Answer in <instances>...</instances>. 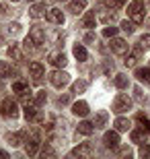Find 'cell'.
Segmentation results:
<instances>
[{
  "mask_svg": "<svg viewBox=\"0 0 150 159\" xmlns=\"http://www.w3.org/2000/svg\"><path fill=\"white\" fill-rule=\"evenodd\" d=\"M127 15L134 23H142L144 21V2L142 0H134L132 4L127 6Z\"/></svg>",
  "mask_w": 150,
  "mask_h": 159,
  "instance_id": "1",
  "label": "cell"
},
{
  "mask_svg": "<svg viewBox=\"0 0 150 159\" xmlns=\"http://www.w3.org/2000/svg\"><path fill=\"white\" fill-rule=\"evenodd\" d=\"M132 107V99L127 97V95H123V93H119L113 99V112L115 114H123V112H127Z\"/></svg>",
  "mask_w": 150,
  "mask_h": 159,
  "instance_id": "2",
  "label": "cell"
},
{
  "mask_svg": "<svg viewBox=\"0 0 150 159\" xmlns=\"http://www.w3.org/2000/svg\"><path fill=\"white\" fill-rule=\"evenodd\" d=\"M0 112H2V116H6V118H17L19 116V106L8 97V99H4L0 103Z\"/></svg>",
  "mask_w": 150,
  "mask_h": 159,
  "instance_id": "3",
  "label": "cell"
},
{
  "mask_svg": "<svg viewBox=\"0 0 150 159\" xmlns=\"http://www.w3.org/2000/svg\"><path fill=\"white\" fill-rule=\"evenodd\" d=\"M68 81H70V75L64 70H54L49 75V83L54 87H64V85H68Z\"/></svg>",
  "mask_w": 150,
  "mask_h": 159,
  "instance_id": "4",
  "label": "cell"
},
{
  "mask_svg": "<svg viewBox=\"0 0 150 159\" xmlns=\"http://www.w3.org/2000/svg\"><path fill=\"white\" fill-rule=\"evenodd\" d=\"M109 46H111V52H115V54H126L127 52V43L121 37H111Z\"/></svg>",
  "mask_w": 150,
  "mask_h": 159,
  "instance_id": "5",
  "label": "cell"
},
{
  "mask_svg": "<svg viewBox=\"0 0 150 159\" xmlns=\"http://www.w3.org/2000/svg\"><path fill=\"white\" fill-rule=\"evenodd\" d=\"M29 39L33 46H41L43 43V39H45V33H43V29L41 27H33V29L29 31Z\"/></svg>",
  "mask_w": 150,
  "mask_h": 159,
  "instance_id": "6",
  "label": "cell"
},
{
  "mask_svg": "<svg viewBox=\"0 0 150 159\" xmlns=\"http://www.w3.org/2000/svg\"><path fill=\"white\" fill-rule=\"evenodd\" d=\"M47 21L49 23H56V25H62L64 23V12L60 8H49L47 11Z\"/></svg>",
  "mask_w": 150,
  "mask_h": 159,
  "instance_id": "7",
  "label": "cell"
},
{
  "mask_svg": "<svg viewBox=\"0 0 150 159\" xmlns=\"http://www.w3.org/2000/svg\"><path fill=\"white\" fill-rule=\"evenodd\" d=\"M27 155H29V157H33V155H37V151H39V136L37 134H33L29 139V141H27Z\"/></svg>",
  "mask_w": 150,
  "mask_h": 159,
  "instance_id": "8",
  "label": "cell"
},
{
  "mask_svg": "<svg viewBox=\"0 0 150 159\" xmlns=\"http://www.w3.org/2000/svg\"><path fill=\"white\" fill-rule=\"evenodd\" d=\"M103 141H105V147H109V149L119 147V134H117V132H107Z\"/></svg>",
  "mask_w": 150,
  "mask_h": 159,
  "instance_id": "9",
  "label": "cell"
},
{
  "mask_svg": "<svg viewBox=\"0 0 150 159\" xmlns=\"http://www.w3.org/2000/svg\"><path fill=\"white\" fill-rule=\"evenodd\" d=\"M84 6H87V0H70L68 11L72 12V15H78V12L84 11Z\"/></svg>",
  "mask_w": 150,
  "mask_h": 159,
  "instance_id": "10",
  "label": "cell"
},
{
  "mask_svg": "<svg viewBox=\"0 0 150 159\" xmlns=\"http://www.w3.org/2000/svg\"><path fill=\"white\" fill-rule=\"evenodd\" d=\"M66 62H68V60H66V56H64V54H52V56H49V64L56 66V68L66 66Z\"/></svg>",
  "mask_w": 150,
  "mask_h": 159,
  "instance_id": "11",
  "label": "cell"
},
{
  "mask_svg": "<svg viewBox=\"0 0 150 159\" xmlns=\"http://www.w3.org/2000/svg\"><path fill=\"white\" fill-rule=\"evenodd\" d=\"M72 112H74L76 116H87L88 114V103L87 101H76L74 106H72Z\"/></svg>",
  "mask_w": 150,
  "mask_h": 159,
  "instance_id": "12",
  "label": "cell"
},
{
  "mask_svg": "<svg viewBox=\"0 0 150 159\" xmlns=\"http://www.w3.org/2000/svg\"><path fill=\"white\" fill-rule=\"evenodd\" d=\"M29 15L33 19H39V17H43L45 15V4H33L29 8Z\"/></svg>",
  "mask_w": 150,
  "mask_h": 159,
  "instance_id": "13",
  "label": "cell"
},
{
  "mask_svg": "<svg viewBox=\"0 0 150 159\" xmlns=\"http://www.w3.org/2000/svg\"><path fill=\"white\" fill-rule=\"evenodd\" d=\"M29 72H31V77L41 79V77H43V66H41L39 62H31V64H29Z\"/></svg>",
  "mask_w": 150,
  "mask_h": 159,
  "instance_id": "14",
  "label": "cell"
},
{
  "mask_svg": "<svg viewBox=\"0 0 150 159\" xmlns=\"http://www.w3.org/2000/svg\"><path fill=\"white\" fill-rule=\"evenodd\" d=\"M132 143H138V145H142V143H146V132H144V128L132 130Z\"/></svg>",
  "mask_w": 150,
  "mask_h": 159,
  "instance_id": "15",
  "label": "cell"
},
{
  "mask_svg": "<svg viewBox=\"0 0 150 159\" xmlns=\"http://www.w3.org/2000/svg\"><path fill=\"white\" fill-rule=\"evenodd\" d=\"M37 106H27L25 107V118L29 120V122H33V120H39V114H37V110H35Z\"/></svg>",
  "mask_w": 150,
  "mask_h": 159,
  "instance_id": "16",
  "label": "cell"
},
{
  "mask_svg": "<svg viewBox=\"0 0 150 159\" xmlns=\"http://www.w3.org/2000/svg\"><path fill=\"white\" fill-rule=\"evenodd\" d=\"M92 130H95V124L87 122V120L78 124V132H80V134H87L88 136V134H92Z\"/></svg>",
  "mask_w": 150,
  "mask_h": 159,
  "instance_id": "17",
  "label": "cell"
},
{
  "mask_svg": "<svg viewBox=\"0 0 150 159\" xmlns=\"http://www.w3.org/2000/svg\"><path fill=\"white\" fill-rule=\"evenodd\" d=\"M95 23H97L95 12H87V15H84V19H82V25H84L87 29H92V27H95Z\"/></svg>",
  "mask_w": 150,
  "mask_h": 159,
  "instance_id": "18",
  "label": "cell"
},
{
  "mask_svg": "<svg viewBox=\"0 0 150 159\" xmlns=\"http://www.w3.org/2000/svg\"><path fill=\"white\" fill-rule=\"evenodd\" d=\"M136 77H138L142 83L150 85V68H138V70H136Z\"/></svg>",
  "mask_w": 150,
  "mask_h": 159,
  "instance_id": "19",
  "label": "cell"
},
{
  "mask_svg": "<svg viewBox=\"0 0 150 159\" xmlns=\"http://www.w3.org/2000/svg\"><path fill=\"white\" fill-rule=\"evenodd\" d=\"M74 56H76V58H78V60H80V62H84V60L88 58L87 50H84V48H82L80 43H76V46H74Z\"/></svg>",
  "mask_w": 150,
  "mask_h": 159,
  "instance_id": "20",
  "label": "cell"
},
{
  "mask_svg": "<svg viewBox=\"0 0 150 159\" xmlns=\"http://www.w3.org/2000/svg\"><path fill=\"white\" fill-rule=\"evenodd\" d=\"M72 155H82V157H88L91 155V145H80V147H76L74 151H72Z\"/></svg>",
  "mask_w": 150,
  "mask_h": 159,
  "instance_id": "21",
  "label": "cell"
},
{
  "mask_svg": "<svg viewBox=\"0 0 150 159\" xmlns=\"http://www.w3.org/2000/svg\"><path fill=\"white\" fill-rule=\"evenodd\" d=\"M115 128H117V132H126V130L130 128V120L117 118V120H115Z\"/></svg>",
  "mask_w": 150,
  "mask_h": 159,
  "instance_id": "22",
  "label": "cell"
},
{
  "mask_svg": "<svg viewBox=\"0 0 150 159\" xmlns=\"http://www.w3.org/2000/svg\"><path fill=\"white\" fill-rule=\"evenodd\" d=\"M105 122H107V114L105 112H99L97 116H95V128H101V126H105Z\"/></svg>",
  "mask_w": 150,
  "mask_h": 159,
  "instance_id": "23",
  "label": "cell"
},
{
  "mask_svg": "<svg viewBox=\"0 0 150 159\" xmlns=\"http://www.w3.org/2000/svg\"><path fill=\"white\" fill-rule=\"evenodd\" d=\"M12 75V66L8 62H0V77H11Z\"/></svg>",
  "mask_w": 150,
  "mask_h": 159,
  "instance_id": "24",
  "label": "cell"
},
{
  "mask_svg": "<svg viewBox=\"0 0 150 159\" xmlns=\"http://www.w3.org/2000/svg\"><path fill=\"white\" fill-rule=\"evenodd\" d=\"M113 83H115L117 89H126V87H127V77H126V75H117Z\"/></svg>",
  "mask_w": 150,
  "mask_h": 159,
  "instance_id": "25",
  "label": "cell"
},
{
  "mask_svg": "<svg viewBox=\"0 0 150 159\" xmlns=\"http://www.w3.org/2000/svg\"><path fill=\"white\" fill-rule=\"evenodd\" d=\"M8 56H11V58H15V60H21V58H23V54H21V50H19V48L15 46V43H12V46L8 48Z\"/></svg>",
  "mask_w": 150,
  "mask_h": 159,
  "instance_id": "26",
  "label": "cell"
},
{
  "mask_svg": "<svg viewBox=\"0 0 150 159\" xmlns=\"http://www.w3.org/2000/svg\"><path fill=\"white\" fill-rule=\"evenodd\" d=\"M23 132H17V134H11L8 136V141H11V145L12 147H19V145H21V141H23Z\"/></svg>",
  "mask_w": 150,
  "mask_h": 159,
  "instance_id": "27",
  "label": "cell"
},
{
  "mask_svg": "<svg viewBox=\"0 0 150 159\" xmlns=\"http://www.w3.org/2000/svg\"><path fill=\"white\" fill-rule=\"evenodd\" d=\"M84 89H87V81H76L72 85V93H82Z\"/></svg>",
  "mask_w": 150,
  "mask_h": 159,
  "instance_id": "28",
  "label": "cell"
},
{
  "mask_svg": "<svg viewBox=\"0 0 150 159\" xmlns=\"http://www.w3.org/2000/svg\"><path fill=\"white\" fill-rule=\"evenodd\" d=\"M12 91H15V93H25V91H29V89H27L25 83L17 81V83H12Z\"/></svg>",
  "mask_w": 150,
  "mask_h": 159,
  "instance_id": "29",
  "label": "cell"
},
{
  "mask_svg": "<svg viewBox=\"0 0 150 159\" xmlns=\"http://www.w3.org/2000/svg\"><path fill=\"white\" fill-rule=\"evenodd\" d=\"M35 106L39 107V106H43V103H45V91H39V93L35 95V101H33Z\"/></svg>",
  "mask_w": 150,
  "mask_h": 159,
  "instance_id": "30",
  "label": "cell"
},
{
  "mask_svg": "<svg viewBox=\"0 0 150 159\" xmlns=\"http://www.w3.org/2000/svg\"><path fill=\"white\" fill-rule=\"evenodd\" d=\"M140 46H142V50H148L150 48V33H146V35L140 37Z\"/></svg>",
  "mask_w": 150,
  "mask_h": 159,
  "instance_id": "31",
  "label": "cell"
},
{
  "mask_svg": "<svg viewBox=\"0 0 150 159\" xmlns=\"http://www.w3.org/2000/svg\"><path fill=\"white\" fill-rule=\"evenodd\" d=\"M121 29L126 31V33H132L134 31V21H123V23H121Z\"/></svg>",
  "mask_w": 150,
  "mask_h": 159,
  "instance_id": "32",
  "label": "cell"
},
{
  "mask_svg": "<svg viewBox=\"0 0 150 159\" xmlns=\"http://www.w3.org/2000/svg\"><path fill=\"white\" fill-rule=\"evenodd\" d=\"M136 60H138V54H132V56H127L123 62H126V66H136Z\"/></svg>",
  "mask_w": 150,
  "mask_h": 159,
  "instance_id": "33",
  "label": "cell"
},
{
  "mask_svg": "<svg viewBox=\"0 0 150 159\" xmlns=\"http://www.w3.org/2000/svg\"><path fill=\"white\" fill-rule=\"evenodd\" d=\"M115 33H117L115 27H105V29H103V35L105 37H115Z\"/></svg>",
  "mask_w": 150,
  "mask_h": 159,
  "instance_id": "34",
  "label": "cell"
},
{
  "mask_svg": "<svg viewBox=\"0 0 150 159\" xmlns=\"http://www.w3.org/2000/svg\"><path fill=\"white\" fill-rule=\"evenodd\" d=\"M41 155H43V157H54L56 153H54L52 147H47V145H45V147H43V151H41Z\"/></svg>",
  "mask_w": 150,
  "mask_h": 159,
  "instance_id": "35",
  "label": "cell"
},
{
  "mask_svg": "<svg viewBox=\"0 0 150 159\" xmlns=\"http://www.w3.org/2000/svg\"><path fill=\"white\" fill-rule=\"evenodd\" d=\"M19 29H21V25H19V23L8 25V31H11V33H19Z\"/></svg>",
  "mask_w": 150,
  "mask_h": 159,
  "instance_id": "36",
  "label": "cell"
},
{
  "mask_svg": "<svg viewBox=\"0 0 150 159\" xmlns=\"http://www.w3.org/2000/svg\"><path fill=\"white\" fill-rule=\"evenodd\" d=\"M148 153H150L148 145H142V147H140V155H142V157H144V155H148Z\"/></svg>",
  "mask_w": 150,
  "mask_h": 159,
  "instance_id": "37",
  "label": "cell"
},
{
  "mask_svg": "<svg viewBox=\"0 0 150 159\" xmlns=\"http://www.w3.org/2000/svg\"><path fill=\"white\" fill-rule=\"evenodd\" d=\"M138 120L146 124V128H148V132H150V120H148V118H144V116H138Z\"/></svg>",
  "mask_w": 150,
  "mask_h": 159,
  "instance_id": "38",
  "label": "cell"
},
{
  "mask_svg": "<svg viewBox=\"0 0 150 159\" xmlns=\"http://www.w3.org/2000/svg\"><path fill=\"white\" fill-rule=\"evenodd\" d=\"M4 12H6V6H4V4H0V15H4Z\"/></svg>",
  "mask_w": 150,
  "mask_h": 159,
  "instance_id": "39",
  "label": "cell"
},
{
  "mask_svg": "<svg viewBox=\"0 0 150 159\" xmlns=\"http://www.w3.org/2000/svg\"><path fill=\"white\" fill-rule=\"evenodd\" d=\"M0 157H4V159H6V157H8V153H6V151H0Z\"/></svg>",
  "mask_w": 150,
  "mask_h": 159,
  "instance_id": "40",
  "label": "cell"
},
{
  "mask_svg": "<svg viewBox=\"0 0 150 159\" xmlns=\"http://www.w3.org/2000/svg\"><path fill=\"white\" fill-rule=\"evenodd\" d=\"M126 2H127V0H117V4H119V6H121V4H126Z\"/></svg>",
  "mask_w": 150,
  "mask_h": 159,
  "instance_id": "41",
  "label": "cell"
},
{
  "mask_svg": "<svg viewBox=\"0 0 150 159\" xmlns=\"http://www.w3.org/2000/svg\"><path fill=\"white\" fill-rule=\"evenodd\" d=\"M12 2H19V0H12Z\"/></svg>",
  "mask_w": 150,
  "mask_h": 159,
  "instance_id": "42",
  "label": "cell"
},
{
  "mask_svg": "<svg viewBox=\"0 0 150 159\" xmlns=\"http://www.w3.org/2000/svg\"><path fill=\"white\" fill-rule=\"evenodd\" d=\"M31 2H33V0H31Z\"/></svg>",
  "mask_w": 150,
  "mask_h": 159,
  "instance_id": "43",
  "label": "cell"
}]
</instances>
